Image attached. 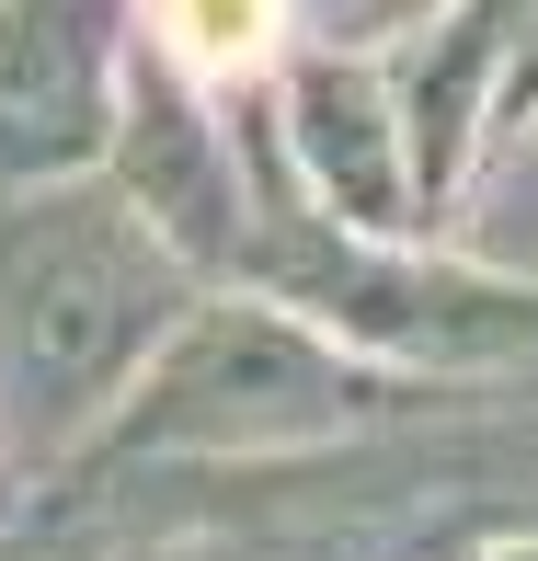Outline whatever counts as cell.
<instances>
[{
	"instance_id": "obj_1",
	"label": "cell",
	"mask_w": 538,
	"mask_h": 561,
	"mask_svg": "<svg viewBox=\"0 0 538 561\" xmlns=\"http://www.w3.org/2000/svg\"><path fill=\"white\" fill-rule=\"evenodd\" d=\"M172 310L161 229L115 195H35L0 229V367L46 424L92 413Z\"/></svg>"
},
{
	"instance_id": "obj_2",
	"label": "cell",
	"mask_w": 538,
	"mask_h": 561,
	"mask_svg": "<svg viewBox=\"0 0 538 561\" xmlns=\"http://www.w3.org/2000/svg\"><path fill=\"white\" fill-rule=\"evenodd\" d=\"M275 424H332V367L264 310L207 321L138 401V436H275Z\"/></svg>"
},
{
	"instance_id": "obj_3",
	"label": "cell",
	"mask_w": 538,
	"mask_h": 561,
	"mask_svg": "<svg viewBox=\"0 0 538 561\" xmlns=\"http://www.w3.org/2000/svg\"><path fill=\"white\" fill-rule=\"evenodd\" d=\"M104 149L92 0H0V172H69Z\"/></svg>"
},
{
	"instance_id": "obj_4",
	"label": "cell",
	"mask_w": 538,
	"mask_h": 561,
	"mask_svg": "<svg viewBox=\"0 0 538 561\" xmlns=\"http://www.w3.org/2000/svg\"><path fill=\"white\" fill-rule=\"evenodd\" d=\"M287 126H298V161H310V184L332 195V218L355 229H390L401 218V126H390V92L367 81V69H298L287 92Z\"/></svg>"
},
{
	"instance_id": "obj_5",
	"label": "cell",
	"mask_w": 538,
	"mask_h": 561,
	"mask_svg": "<svg viewBox=\"0 0 538 561\" xmlns=\"http://www.w3.org/2000/svg\"><path fill=\"white\" fill-rule=\"evenodd\" d=\"M275 35V0H161V46L195 69H252Z\"/></svg>"
},
{
	"instance_id": "obj_6",
	"label": "cell",
	"mask_w": 538,
	"mask_h": 561,
	"mask_svg": "<svg viewBox=\"0 0 538 561\" xmlns=\"http://www.w3.org/2000/svg\"><path fill=\"white\" fill-rule=\"evenodd\" d=\"M527 561H538V550H527Z\"/></svg>"
}]
</instances>
